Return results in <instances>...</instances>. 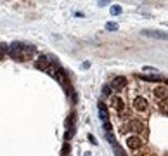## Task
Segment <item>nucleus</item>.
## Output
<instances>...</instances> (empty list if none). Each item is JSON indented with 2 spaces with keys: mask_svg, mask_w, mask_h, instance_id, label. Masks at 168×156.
Here are the masks:
<instances>
[{
  "mask_svg": "<svg viewBox=\"0 0 168 156\" xmlns=\"http://www.w3.org/2000/svg\"><path fill=\"white\" fill-rule=\"evenodd\" d=\"M140 130H142V132H146V125H144L142 121L135 120V118H130L128 121H125V123L120 127V132H121V135H130L132 132H137V135H139Z\"/></svg>",
  "mask_w": 168,
  "mask_h": 156,
  "instance_id": "nucleus-1",
  "label": "nucleus"
},
{
  "mask_svg": "<svg viewBox=\"0 0 168 156\" xmlns=\"http://www.w3.org/2000/svg\"><path fill=\"white\" fill-rule=\"evenodd\" d=\"M132 108H133V111L135 113H139V114H147L149 113V101L144 97V95H135L132 101Z\"/></svg>",
  "mask_w": 168,
  "mask_h": 156,
  "instance_id": "nucleus-2",
  "label": "nucleus"
},
{
  "mask_svg": "<svg viewBox=\"0 0 168 156\" xmlns=\"http://www.w3.org/2000/svg\"><path fill=\"white\" fill-rule=\"evenodd\" d=\"M125 144L130 149H133V151H135V149H140L142 146H144V139H142V137H139L137 134H130V135H126Z\"/></svg>",
  "mask_w": 168,
  "mask_h": 156,
  "instance_id": "nucleus-3",
  "label": "nucleus"
},
{
  "mask_svg": "<svg viewBox=\"0 0 168 156\" xmlns=\"http://www.w3.org/2000/svg\"><path fill=\"white\" fill-rule=\"evenodd\" d=\"M153 97L154 101H158V102H163V101L168 99V87L166 85H158L153 89Z\"/></svg>",
  "mask_w": 168,
  "mask_h": 156,
  "instance_id": "nucleus-4",
  "label": "nucleus"
},
{
  "mask_svg": "<svg viewBox=\"0 0 168 156\" xmlns=\"http://www.w3.org/2000/svg\"><path fill=\"white\" fill-rule=\"evenodd\" d=\"M109 104H111V108L116 111V113H120V114L125 111V101H123V97H121V95H111Z\"/></svg>",
  "mask_w": 168,
  "mask_h": 156,
  "instance_id": "nucleus-5",
  "label": "nucleus"
},
{
  "mask_svg": "<svg viewBox=\"0 0 168 156\" xmlns=\"http://www.w3.org/2000/svg\"><path fill=\"white\" fill-rule=\"evenodd\" d=\"M144 36H151V38H158V40H168V33L160 31V30H142Z\"/></svg>",
  "mask_w": 168,
  "mask_h": 156,
  "instance_id": "nucleus-6",
  "label": "nucleus"
},
{
  "mask_svg": "<svg viewBox=\"0 0 168 156\" xmlns=\"http://www.w3.org/2000/svg\"><path fill=\"white\" fill-rule=\"evenodd\" d=\"M125 85H126L125 76H114L111 80V83H109V87H111L113 90H121V89H125Z\"/></svg>",
  "mask_w": 168,
  "mask_h": 156,
  "instance_id": "nucleus-7",
  "label": "nucleus"
},
{
  "mask_svg": "<svg viewBox=\"0 0 168 156\" xmlns=\"http://www.w3.org/2000/svg\"><path fill=\"white\" fill-rule=\"evenodd\" d=\"M54 66H56V76H54V78H56L61 85H66V82H68V75H66V71H64L59 64H54Z\"/></svg>",
  "mask_w": 168,
  "mask_h": 156,
  "instance_id": "nucleus-8",
  "label": "nucleus"
},
{
  "mask_svg": "<svg viewBox=\"0 0 168 156\" xmlns=\"http://www.w3.org/2000/svg\"><path fill=\"white\" fill-rule=\"evenodd\" d=\"M50 61V57H47V56H40L38 59H36V68L38 70H42V71H47L52 66V63H49Z\"/></svg>",
  "mask_w": 168,
  "mask_h": 156,
  "instance_id": "nucleus-9",
  "label": "nucleus"
},
{
  "mask_svg": "<svg viewBox=\"0 0 168 156\" xmlns=\"http://www.w3.org/2000/svg\"><path fill=\"white\" fill-rule=\"evenodd\" d=\"M97 108H99V118L104 121H109V113H107V108H106L104 102H97Z\"/></svg>",
  "mask_w": 168,
  "mask_h": 156,
  "instance_id": "nucleus-10",
  "label": "nucleus"
},
{
  "mask_svg": "<svg viewBox=\"0 0 168 156\" xmlns=\"http://www.w3.org/2000/svg\"><path fill=\"white\" fill-rule=\"evenodd\" d=\"M106 139H107V142H109V144L113 146V149L120 146L118 142H116V139H114V135H113V134H106Z\"/></svg>",
  "mask_w": 168,
  "mask_h": 156,
  "instance_id": "nucleus-11",
  "label": "nucleus"
},
{
  "mask_svg": "<svg viewBox=\"0 0 168 156\" xmlns=\"http://www.w3.org/2000/svg\"><path fill=\"white\" fill-rule=\"evenodd\" d=\"M111 14L113 16H120V14H121V7H120V5H113V7H111Z\"/></svg>",
  "mask_w": 168,
  "mask_h": 156,
  "instance_id": "nucleus-12",
  "label": "nucleus"
},
{
  "mask_svg": "<svg viewBox=\"0 0 168 156\" xmlns=\"http://www.w3.org/2000/svg\"><path fill=\"white\" fill-rule=\"evenodd\" d=\"M106 30H109V31H116V30H118V24H116V23H107V24H106Z\"/></svg>",
  "mask_w": 168,
  "mask_h": 156,
  "instance_id": "nucleus-13",
  "label": "nucleus"
},
{
  "mask_svg": "<svg viewBox=\"0 0 168 156\" xmlns=\"http://www.w3.org/2000/svg\"><path fill=\"white\" fill-rule=\"evenodd\" d=\"M73 134H75V127H70V130H68L66 135H64V139H66V141H70L71 137H73Z\"/></svg>",
  "mask_w": 168,
  "mask_h": 156,
  "instance_id": "nucleus-14",
  "label": "nucleus"
},
{
  "mask_svg": "<svg viewBox=\"0 0 168 156\" xmlns=\"http://www.w3.org/2000/svg\"><path fill=\"white\" fill-rule=\"evenodd\" d=\"M102 127H104V130L107 132V134H109V132L113 130V125L109 123V121H104V123H102Z\"/></svg>",
  "mask_w": 168,
  "mask_h": 156,
  "instance_id": "nucleus-15",
  "label": "nucleus"
},
{
  "mask_svg": "<svg viewBox=\"0 0 168 156\" xmlns=\"http://www.w3.org/2000/svg\"><path fill=\"white\" fill-rule=\"evenodd\" d=\"M109 89H111L109 85H104V87H102V94H104V95H109V97H111V92H113V90H109Z\"/></svg>",
  "mask_w": 168,
  "mask_h": 156,
  "instance_id": "nucleus-16",
  "label": "nucleus"
},
{
  "mask_svg": "<svg viewBox=\"0 0 168 156\" xmlns=\"http://www.w3.org/2000/svg\"><path fill=\"white\" fill-rule=\"evenodd\" d=\"M114 154H116V156H126V154H125V151L120 148V146H118V148H114Z\"/></svg>",
  "mask_w": 168,
  "mask_h": 156,
  "instance_id": "nucleus-17",
  "label": "nucleus"
},
{
  "mask_svg": "<svg viewBox=\"0 0 168 156\" xmlns=\"http://www.w3.org/2000/svg\"><path fill=\"white\" fill-rule=\"evenodd\" d=\"M73 121H75V114H70V116H68V120H66V127H73Z\"/></svg>",
  "mask_w": 168,
  "mask_h": 156,
  "instance_id": "nucleus-18",
  "label": "nucleus"
},
{
  "mask_svg": "<svg viewBox=\"0 0 168 156\" xmlns=\"http://www.w3.org/2000/svg\"><path fill=\"white\" fill-rule=\"evenodd\" d=\"M144 71H153V73H156V70L151 68V66H144Z\"/></svg>",
  "mask_w": 168,
  "mask_h": 156,
  "instance_id": "nucleus-19",
  "label": "nucleus"
},
{
  "mask_svg": "<svg viewBox=\"0 0 168 156\" xmlns=\"http://www.w3.org/2000/svg\"><path fill=\"white\" fill-rule=\"evenodd\" d=\"M89 141H90V144H95V142H97V141H95V137H94V135H89Z\"/></svg>",
  "mask_w": 168,
  "mask_h": 156,
  "instance_id": "nucleus-20",
  "label": "nucleus"
},
{
  "mask_svg": "<svg viewBox=\"0 0 168 156\" xmlns=\"http://www.w3.org/2000/svg\"><path fill=\"white\" fill-rule=\"evenodd\" d=\"M68 149H70V146H68V144H64V148H63V156L68 153Z\"/></svg>",
  "mask_w": 168,
  "mask_h": 156,
  "instance_id": "nucleus-21",
  "label": "nucleus"
},
{
  "mask_svg": "<svg viewBox=\"0 0 168 156\" xmlns=\"http://www.w3.org/2000/svg\"><path fill=\"white\" fill-rule=\"evenodd\" d=\"M0 50H7V43H0Z\"/></svg>",
  "mask_w": 168,
  "mask_h": 156,
  "instance_id": "nucleus-22",
  "label": "nucleus"
},
{
  "mask_svg": "<svg viewBox=\"0 0 168 156\" xmlns=\"http://www.w3.org/2000/svg\"><path fill=\"white\" fill-rule=\"evenodd\" d=\"M0 59H2V52H0Z\"/></svg>",
  "mask_w": 168,
  "mask_h": 156,
  "instance_id": "nucleus-23",
  "label": "nucleus"
}]
</instances>
